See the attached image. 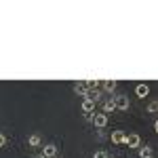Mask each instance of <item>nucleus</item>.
Returning a JSON list of instances; mask_svg holds the SVG:
<instances>
[{
  "label": "nucleus",
  "mask_w": 158,
  "mask_h": 158,
  "mask_svg": "<svg viewBox=\"0 0 158 158\" xmlns=\"http://www.w3.org/2000/svg\"><path fill=\"white\" fill-rule=\"evenodd\" d=\"M34 158H44V156H42V154H36V156H34Z\"/></svg>",
  "instance_id": "16"
},
{
  "label": "nucleus",
  "mask_w": 158,
  "mask_h": 158,
  "mask_svg": "<svg viewBox=\"0 0 158 158\" xmlns=\"http://www.w3.org/2000/svg\"><path fill=\"white\" fill-rule=\"evenodd\" d=\"M42 156H44V158L57 156V146H55V143H47V146H44V150H42Z\"/></svg>",
  "instance_id": "5"
},
{
  "label": "nucleus",
  "mask_w": 158,
  "mask_h": 158,
  "mask_svg": "<svg viewBox=\"0 0 158 158\" xmlns=\"http://www.w3.org/2000/svg\"><path fill=\"white\" fill-rule=\"evenodd\" d=\"M139 156L141 158H146V156H152V148H139Z\"/></svg>",
  "instance_id": "12"
},
{
  "label": "nucleus",
  "mask_w": 158,
  "mask_h": 158,
  "mask_svg": "<svg viewBox=\"0 0 158 158\" xmlns=\"http://www.w3.org/2000/svg\"><path fill=\"white\" fill-rule=\"evenodd\" d=\"M135 93H137V97H146L148 93H150V86L146 82H139V85L135 86Z\"/></svg>",
  "instance_id": "7"
},
{
  "label": "nucleus",
  "mask_w": 158,
  "mask_h": 158,
  "mask_svg": "<svg viewBox=\"0 0 158 158\" xmlns=\"http://www.w3.org/2000/svg\"><path fill=\"white\" fill-rule=\"evenodd\" d=\"M146 158H152V156H146Z\"/></svg>",
  "instance_id": "17"
},
{
  "label": "nucleus",
  "mask_w": 158,
  "mask_h": 158,
  "mask_svg": "<svg viewBox=\"0 0 158 158\" xmlns=\"http://www.w3.org/2000/svg\"><path fill=\"white\" fill-rule=\"evenodd\" d=\"M124 143L129 148H139V143H141V137L137 133H129V135H124Z\"/></svg>",
  "instance_id": "2"
},
{
  "label": "nucleus",
  "mask_w": 158,
  "mask_h": 158,
  "mask_svg": "<svg viewBox=\"0 0 158 158\" xmlns=\"http://www.w3.org/2000/svg\"><path fill=\"white\" fill-rule=\"evenodd\" d=\"M27 146H32V148H40V146H42V139H40V135H38V133L30 135V137H27Z\"/></svg>",
  "instance_id": "8"
},
{
  "label": "nucleus",
  "mask_w": 158,
  "mask_h": 158,
  "mask_svg": "<svg viewBox=\"0 0 158 158\" xmlns=\"http://www.w3.org/2000/svg\"><path fill=\"white\" fill-rule=\"evenodd\" d=\"M93 158H110V156H108V152L99 150V152H95V154H93Z\"/></svg>",
  "instance_id": "13"
},
{
  "label": "nucleus",
  "mask_w": 158,
  "mask_h": 158,
  "mask_svg": "<svg viewBox=\"0 0 158 158\" xmlns=\"http://www.w3.org/2000/svg\"><path fill=\"white\" fill-rule=\"evenodd\" d=\"M53 158H57V156H53Z\"/></svg>",
  "instance_id": "18"
},
{
  "label": "nucleus",
  "mask_w": 158,
  "mask_h": 158,
  "mask_svg": "<svg viewBox=\"0 0 158 158\" xmlns=\"http://www.w3.org/2000/svg\"><path fill=\"white\" fill-rule=\"evenodd\" d=\"M91 122L97 127V129H103L106 124H108V116L101 112V114H95V116H91Z\"/></svg>",
  "instance_id": "3"
},
{
  "label": "nucleus",
  "mask_w": 158,
  "mask_h": 158,
  "mask_svg": "<svg viewBox=\"0 0 158 158\" xmlns=\"http://www.w3.org/2000/svg\"><path fill=\"white\" fill-rule=\"evenodd\" d=\"M74 93H76V95H82V97H86L89 89L85 86V82H78V85H74Z\"/></svg>",
  "instance_id": "10"
},
{
  "label": "nucleus",
  "mask_w": 158,
  "mask_h": 158,
  "mask_svg": "<svg viewBox=\"0 0 158 158\" xmlns=\"http://www.w3.org/2000/svg\"><path fill=\"white\" fill-rule=\"evenodd\" d=\"M156 110H158V103H156V101H150V106H148V112H152V114H154Z\"/></svg>",
  "instance_id": "14"
},
{
  "label": "nucleus",
  "mask_w": 158,
  "mask_h": 158,
  "mask_svg": "<svg viewBox=\"0 0 158 158\" xmlns=\"http://www.w3.org/2000/svg\"><path fill=\"white\" fill-rule=\"evenodd\" d=\"M4 146H6V135L0 133V148H4Z\"/></svg>",
  "instance_id": "15"
},
{
  "label": "nucleus",
  "mask_w": 158,
  "mask_h": 158,
  "mask_svg": "<svg viewBox=\"0 0 158 158\" xmlns=\"http://www.w3.org/2000/svg\"><path fill=\"white\" fill-rule=\"evenodd\" d=\"M80 108H82V112H85L86 116H89V114H93V112H95V101H91V99H82V106H80Z\"/></svg>",
  "instance_id": "4"
},
{
  "label": "nucleus",
  "mask_w": 158,
  "mask_h": 158,
  "mask_svg": "<svg viewBox=\"0 0 158 158\" xmlns=\"http://www.w3.org/2000/svg\"><path fill=\"white\" fill-rule=\"evenodd\" d=\"M124 131H114V133H112V141H114V143H124Z\"/></svg>",
  "instance_id": "11"
},
{
  "label": "nucleus",
  "mask_w": 158,
  "mask_h": 158,
  "mask_svg": "<svg viewBox=\"0 0 158 158\" xmlns=\"http://www.w3.org/2000/svg\"><path fill=\"white\" fill-rule=\"evenodd\" d=\"M101 86H103V91L112 93V91L116 89V80H114V78H103V80H101Z\"/></svg>",
  "instance_id": "6"
},
{
  "label": "nucleus",
  "mask_w": 158,
  "mask_h": 158,
  "mask_svg": "<svg viewBox=\"0 0 158 158\" xmlns=\"http://www.w3.org/2000/svg\"><path fill=\"white\" fill-rule=\"evenodd\" d=\"M114 106H116V110H129L131 108V101H129L127 95H116L114 97Z\"/></svg>",
  "instance_id": "1"
},
{
  "label": "nucleus",
  "mask_w": 158,
  "mask_h": 158,
  "mask_svg": "<svg viewBox=\"0 0 158 158\" xmlns=\"http://www.w3.org/2000/svg\"><path fill=\"white\" fill-rule=\"evenodd\" d=\"M101 108H103V114H106V116H108L110 112H114V110H116V106H114V97H112V99H106V101L101 103Z\"/></svg>",
  "instance_id": "9"
}]
</instances>
